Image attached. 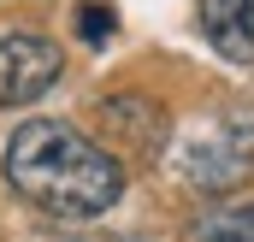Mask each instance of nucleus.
Segmentation results:
<instances>
[{
    "mask_svg": "<svg viewBox=\"0 0 254 242\" xmlns=\"http://www.w3.org/2000/svg\"><path fill=\"white\" fill-rule=\"evenodd\" d=\"M54 242H136V237H89L83 231V237H54Z\"/></svg>",
    "mask_w": 254,
    "mask_h": 242,
    "instance_id": "39448f33",
    "label": "nucleus"
},
{
    "mask_svg": "<svg viewBox=\"0 0 254 242\" xmlns=\"http://www.w3.org/2000/svg\"><path fill=\"white\" fill-rule=\"evenodd\" d=\"M0 172L30 207H42L54 219H101L125 195V166L65 119L18 124Z\"/></svg>",
    "mask_w": 254,
    "mask_h": 242,
    "instance_id": "f257e3e1",
    "label": "nucleus"
},
{
    "mask_svg": "<svg viewBox=\"0 0 254 242\" xmlns=\"http://www.w3.org/2000/svg\"><path fill=\"white\" fill-rule=\"evenodd\" d=\"M201 30L231 65H254V0H201Z\"/></svg>",
    "mask_w": 254,
    "mask_h": 242,
    "instance_id": "7ed1b4c3",
    "label": "nucleus"
},
{
    "mask_svg": "<svg viewBox=\"0 0 254 242\" xmlns=\"http://www.w3.org/2000/svg\"><path fill=\"white\" fill-rule=\"evenodd\" d=\"M201 231H207V242H254V201L231 207V213H213Z\"/></svg>",
    "mask_w": 254,
    "mask_h": 242,
    "instance_id": "20e7f679",
    "label": "nucleus"
},
{
    "mask_svg": "<svg viewBox=\"0 0 254 242\" xmlns=\"http://www.w3.org/2000/svg\"><path fill=\"white\" fill-rule=\"evenodd\" d=\"M65 71V54L54 36H36V30H6L0 36V113L6 107H30L42 101Z\"/></svg>",
    "mask_w": 254,
    "mask_h": 242,
    "instance_id": "f03ea898",
    "label": "nucleus"
}]
</instances>
